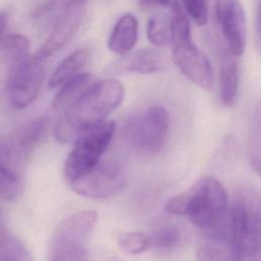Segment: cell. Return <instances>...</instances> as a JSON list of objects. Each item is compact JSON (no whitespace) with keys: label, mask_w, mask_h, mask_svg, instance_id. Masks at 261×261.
<instances>
[{"label":"cell","mask_w":261,"mask_h":261,"mask_svg":"<svg viewBox=\"0 0 261 261\" xmlns=\"http://www.w3.org/2000/svg\"><path fill=\"white\" fill-rule=\"evenodd\" d=\"M170 7V44L173 63L192 83L209 91L212 89L214 81L211 64L194 43L190 22L178 2L173 0Z\"/></svg>","instance_id":"3957f363"},{"label":"cell","mask_w":261,"mask_h":261,"mask_svg":"<svg viewBox=\"0 0 261 261\" xmlns=\"http://www.w3.org/2000/svg\"><path fill=\"white\" fill-rule=\"evenodd\" d=\"M2 61L8 71L24 64L31 59L30 40L21 34H12L4 38L2 44Z\"/></svg>","instance_id":"ac0fdd59"},{"label":"cell","mask_w":261,"mask_h":261,"mask_svg":"<svg viewBox=\"0 0 261 261\" xmlns=\"http://www.w3.org/2000/svg\"><path fill=\"white\" fill-rule=\"evenodd\" d=\"M115 133V123L103 120L81 133L65 162V175L70 182L89 173L102 159Z\"/></svg>","instance_id":"5b68a950"},{"label":"cell","mask_w":261,"mask_h":261,"mask_svg":"<svg viewBox=\"0 0 261 261\" xmlns=\"http://www.w3.org/2000/svg\"><path fill=\"white\" fill-rule=\"evenodd\" d=\"M94 82L95 76L90 72H81L68 80L58 87L59 90L52 101V108L56 111H63L70 104H72Z\"/></svg>","instance_id":"2e32d148"},{"label":"cell","mask_w":261,"mask_h":261,"mask_svg":"<svg viewBox=\"0 0 261 261\" xmlns=\"http://www.w3.org/2000/svg\"><path fill=\"white\" fill-rule=\"evenodd\" d=\"M184 6L189 15L199 25L207 21V0H182Z\"/></svg>","instance_id":"d4e9b609"},{"label":"cell","mask_w":261,"mask_h":261,"mask_svg":"<svg viewBox=\"0 0 261 261\" xmlns=\"http://www.w3.org/2000/svg\"><path fill=\"white\" fill-rule=\"evenodd\" d=\"M44 61L34 56L24 64L9 71L5 93L10 107L23 109L39 96L45 81Z\"/></svg>","instance_id":"ba28073f"},{"label":"cell","mask_w":261,"mask_h":261,"mask_svg":"<svg viewBox=\"0 0 261 261\" xmlns=\"http://www.w3.org/2000/svg\"><path fill=\"white\" fill-rule=\"evenodd\" d=\"M169 214L187 216L204 233L215 229L228 210L227 195L222 184L211 175L198 178L188 190L165 204Z\"/></svg>","instance_id":"7a4b0ae2"},{"label":"cell","mask_w":261,"mask_h":261,"mask_svg":"<svg viewBox=\"0 0 261 261\" xmlns=\"http://www.w3.org/2000/svg\"><path fill=\"white\" fill-rule=\"evenodd\" d=\"M124 97L122 84L114 79L95 81L72 104L61 111L54 124L57 141L75 139L85 129L105 120Z\"/></svg>","instance_id":"6da1fadb"},{"label":"cell","mask_w":261,"mask_h":261,"mask_svg":"<svg viewBox=\"0 0 261 261\" xmlns=\"http://www.w3.org/2000/svg\"><path fill=\"white\" fill-rule=\"evenodd\" d=\"M180 241V231L176 226L164 225L159 227L152 238H150V246L167 250L175 248Z\"/></svg>","instance_id":"cb8c5ba5"},{"label":"cell","mask_w":261,"mask_h":261,"mask_svg":"<svg viewBox=\"0 0 261 261\" xmlns=\"http://www.w3.org/2000/svg\"><path fill=\"white\" fill-rule=\"evenodd\" d=\"M8 18H9V14L6 10H2L0 11V46L4 40V38L6 37L5 33L8 27Z\"/></svg>","instance_id":"83f0119b"},{"label":"cell","mask_w":261,"mask_h":261,"mask_svg":"<svg viewBox=\"0 0 261 261\" xmlns=\"http://www.w3.org/2000/svg\"><path fill=\"white\" fill-rule=\"evenodd\" d=\"M239 67L236 56L227 49L219 50V97L221 103L232 106L239 94Z\"/></svg>","instance_id":"7c38bea8"},{"label":"cell","mask_w":261,"mask_h":261,"mask_svg":"<svg viewBox=\"0 0 261 261\" xmlns=\"http://www.w3.org/2000/svg\"><path fill=\"white\" fill-rule=\"evenodd\" d=\"M21 190L19 178L4 164L0 155V200L15 201L21 194Z\"/></svg>","instance_id":"ffe728a7"},{"label":"cell","mask_w":261,"mask_h":261,"mask_svg":"<svg viewBox=\"0 0 261 261\" xmlns=\"http://www.w3.org/2000/svg\"><path fill=\"white\" fill-rule=\"evenodd\" d=\"M123 164L116 158L101 159L83 177L70 182L72 190L89 199H107L118 193L125 185Z\"/></svg>","instance_id":"52a82bcc"},{"label":"cell","mask_w":261,"mask_h":261,"mask_svg":"<svg viewBox=\"0 0 261 261\" xmlns=\"http://www.w3.org/2000/svg\"><path fill=\"white\" fill-rule=\"evenodd\" d=\"M51 125V118L46 115L35 117L19 127L9 137L7 152L13 159L23 160L45 140Z\"/></svg>","instance_id":"8fae6325"},{"label":"cell","mask_w":261,"mask_h":261,"mask_svg":"<svg viewBox=\"0 0 261 261\" xmlns=\"http://www.w3.org/2000/svg\"><path fill=\"white\" fill-rule=\"evenodd\" d=\"M118 246L127 255H138L150 247V238L139 231L124 232L118 237Z\"/></svg>","instance_id":"7402d4cb"},{"label":"cell","mask_w":261,"mask_h":261,"mask_svg":"<svg viewBox=\"0 0 261 261\" xmlns=\"http://www.w3.org/2000/svg\"><path fill=\"white\" fill-rule=\"evenodd\" d=\"M168 129V112L163 107L153 106L128 119L123 127V136L134 150L150 156L163 148Z\"/></svg>","instance_id":"8992f818"},{"label":"cell","mask_w":261,"mask_h":261,"mask_svg":"<svg viewBox=\"0 0 261 261\" xmlns=\"http://www.w3.org/2000/svg\"><path fill=\"white\" fill-rule=\"evenodd\" d=\"M0 261H33V259L19 240L9 237L0 243Z\"/></svg>","instance_id":"603a6c76"},{"label":"cell","mask_w":261,"mask_h":261,"mask_svg":"<svg viewBox=\"0 0 261 261\" xmlns=\"http://www.w3.org/2000/svg\"><path fill=\"white\" fill-rule=\"evenodd\" d=\"M138 30L139 23L135 15L130 13L121 15L110 33L109 50L121 56L130 53L138 40Z\"/></svg>","instance_id":"4fadbf2b"},{"label":"cell","mask_w":261,"mask_h":261,"mask_svg":"<svg viewBox=\"0 0 261 261\" xmlns=\"http://www.w3.org/2000/svg\"><path fill=\"white\" fill-rule=\"evenodd\" d=\"M261 252V203L255 206L253 217V229L250 241L249 256H254Z\"/></svg>","instance_id":"484cf974"},{"label":"cell","mask_w":261,"mask_h":261,"mask_svg":"<svg viewBox=\"0 0 261 261\" xmlns=\"http://www.w3.org/2000/svg\"><path fill=\"white\" fill-rule=\"evenodd\" d=\"M257 31H258V36L261 42V0L259 2L258 13H257Z\"/></svg>","instance_id":"f546056e"},{"label":"cell","mask_w":261,"mask_h":261,"mask_svg":"<svg viewBox=\"0 0 261 261\" xmlns=\"http://www.w3.org/2000/svg\"><path fill=\"white\" fill-rule=\"evenodd\" d=\"M147 36L149 41L156 47L168 44L171 36L170 17L166 18L164 15L152 16L148 21Z\"/></svg>","instance_id":"44dd1931"},{"label":"cell","mask_w":261,"mask_h":261,"mask_svg":"<svg viewBox=\"0 0 261 261\" xmlns=\"http://www.w3.org/2000/svg\"><path fill=\"white\" fill-rule=\"evenodd\" d=\"M114 66L119 70L148 74L160 71L163 68V60L157 51L142 49L124 55Z\"/></svg>","instance_id":"9a60e30c"},{"label":"cell","mask_w":261,"mask_h":261,"mask_svg":"<svg viewBox=\"0 0 261 261\" xmlns=\"http://www.w3.org/2000/svg\"><path fill=\"white\" fill-rule=\"evenodd\" d=\"M95 211H80L64 218L50 241L48 261H90L88 245L96 227Z\"/></svg>","instance_id":"277c9868"},{"label":"cell","mask_w":261,"mask_h":261,"mask_svg":"<svg viewBox=\"0 0 261 261\" xmlns=\"http://www.w3.org/2000/svg\"><path fill=\"white\" fill-rule=\"evenodd\" d=\"M85 18L84 5L73 6L63 12L54 24L49 37L34 55L35 58L44 61L61 50L76 34Z\"/></svg>","instance_id":"30bf717a"},{"label":"cell","mask_w":261,"mask_h":261,"mask_svg":"<svg viewBox=\"0 0 261 261\" xmlns=\"http://www.w3.org/2000/svg\"><path fill=\"white\" fill-rule=\"evenodd\" d=\"M10 236L8 234V229H7L5 216H4L3 211L0 209V243L4 242Z\"/></svg>","instance_id":"f1b7e54d"},{"label":"cell","mask_w":261,"mask_h":261,"mask_svg":"<svg viewBox=\"0 0 261 261\" xmlns=\"http://www.w3.org/2000/svg\"><path fill=\"white\" fill-rule=\"evenodd\" d=\"M198 261H242L245 257L234 242L221 238H206L196 251Z\"/></svg>","instance_id":"5bb4252c"},{"label":"cell","mask_w":261,"mask_h":261,"mask_svg":"<svg viewBox=\"0 0 261 261\" xmlns=\"http://www.w3.org/2000/svg\"><path fill=\"white\" fill-rule=\"evenodd\" d=\"M216 18L228 50L241 56L247 43L246 15L240 0H216Z\"/></svg>","instance_id":"9c48e42d"},{"label":"cell","mask_w":261,"mask_h":261,"mask_svg":"<svg viewBox=\"0 0 261 261\" xmlns=\"http://www.w3.org/2000/svg\"><path fill=\"white\" fill-rule=\"evenodd\" d=\"M248 152L251 166L261 177V105L254 109L248 139Z\"/></svg>","instance_id":"d6986e66"},{"label":"cell","mask_w":261,"mask_h":261,"mask_svg":"<svg viewBox=\"0 0 261 261\" xmlns=\"http://www.w3.org/2000/svg\"><path fill=\"white\" fill-rule=\"evenodd\" d=\"M91 57V52L88 49H77L65 57L56 67L49 80L51 89L58 88L68 80L83 72V69L88 64Z\"/></svg>","instance_id":"e0dca14e"},{"label":"cell","mask_w":261,"mask_h":261,"mask_svg":"<svg viewBox=\"0 0 261 261\" xmlns=\"http://www.w3.org/2000/svg\"><path fill=\"white\" fill-rule=\"evenodd\" d=\"M139 2L144 9H154L171 6L173 0H139Z\"/></svg>","instance_id":"4316f807"}]
</instances>
